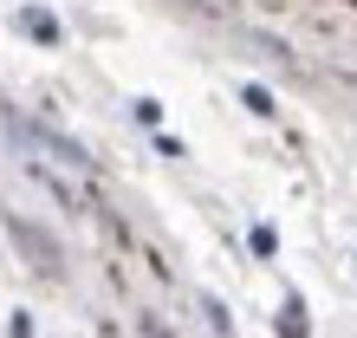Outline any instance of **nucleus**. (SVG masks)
Listing matches in <instances>:
<instances>
[{"label": "nucleus", "mask_w": 357, "mask_h": 338, "mask_svg": "<svg viewBox=\"0 0 357 338\" xmlns=\"http://www.w3.org/2000/svg\"><path fill=\"white\" fill-rule=\"evenodd\" d=\"M280 338H305V300L299 293H286V306H280Z\"/></svg>", "instance_id": "20e7f679"}, {"label": "nucleus", "mask_w": 357, "mask_h": 338, "mask_svg": "<svg viewBox=\"0 0 357 338\" xmlns=\"http://www.w3.org/2000/svg\"><path fill=\"white\" fill-rule=\"evenodd\" d=\"M202 312L215 319V332H234V325H227V306H221V300H202Z\"/></svg>", "instance_id": "423d86ee"}, {"label": "nucleus", "mask_w": 357, "mask_h": 338, "mask_svg": "<svg viewBox=\"0 0 357 338\" xmlns=\"http://www.w3.org/2000/svg\"><path fill=\"white\" fill-rule=\"evenodd\" d=\"M7 235L33 254V267H39V273H59V241L46 235V228H33L26 215H20V208H7Z\"/></svg>", "instance_id": "f03ea898"}, {"label": "nucleus", "mask_w": 357, "mask_h": 338, "mask_svg": "<svg viewBox=\"0 0 357 338\" xmlns=\"http://www.w3.org/2000/svg\"><path fill=\"white\" fill-rule=\"evenodd\" d=\"M241 104H247V111H254V117H273V111H280L266 84H241Z\"/></svg>", "instance_id": "39448f33"}, {"label": "nucleus", "mask_w": 357, "mask_h": 338, "mask_svg": "<svg viewBox=\"0 0 357 338\" xmlns=\"http://www.w3.org/2000/svg\"><path fill=\"white\" fill-rule=\"evenodd\" d=\"M20 27H26L39 46H59V20H52L46 7H26V13H20Z\"/></svg>", "instance_id": "7ed1b4c3"}, {"label": "nucleus", "mask_w": 357, "mask_h": 338, "mask_svg": "<svg viewBox=\"0 0 357 338\" xmlns=\"http://www.w3.org/2000/svg\"><path fill=\"white\" fill-rule=\"evenodd\" d=\"M273 247H280V235H273V228L260 221V228H254V254H273Z\"/></svg>", "instance_id": "0eeeda50"}, {"label": "nucleus", "mask_w": 357, "mask_h": 338, "mask_svg": "<svg viewBox=\"0 0 357 338\" xmlns=\"http://www.w3.org/2000/svg\"><path fill=\"white\" fill-rule=\"evenodd\" d=\"M0 124L13 131V143L26 156L52 163V169H72V176H91V150H85V143H72L66 131H52V124H39V117H20V111H7V104H0Z\"/></svg>", "instance_id": "f257e3e1"}, {"label": "nucleus", "mask_w": 357, "mask_h": 338, "mask_svg": "<svg viewBox=\"0 0 357 338\" xmlns=\"http://www.w3.org/2000/svg\"><path fill=\"white\" fill-rule=\"evenodd\" d=\"M7 338H33V319H26V312H13V319H7Z\"/></svg>", "instance_id": "6e6552de"}]
</instances>
